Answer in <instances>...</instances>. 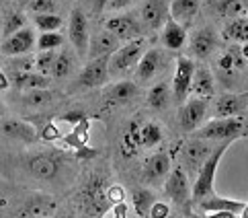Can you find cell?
Here are the masks:
<instances>
[{
	"mask_svg": "<svg viewBox=\"0 0 248 218\" xmlns=\"http://www.w3.org/2000/svg\"><path fill=\"white\" fill-rule=\"evenodd\" d=\"M232 142H234V138L221 140V144L214 146V151H211V154L207 156V161L203 163V167L197 173V177L193 179V187H191V200H193V204H199L201 200H205L211 194H216V191H214L216 171H217L221 159H224V154H226V151L230 148V144H232Z\"/></svg>",
	"mask_w": 248,
	"mask_h": 218,
	"instance_id": "1",
	"label": "cell"
},
{
	"mask_svg": "<svg viewBox=\"0 0 248 218\" xmlns=\"http://www.w3.org/2000/svg\"><path fill=\"white\" fill-rule=\"evenodd\" d=\"M111 200L107 196V179L103 175H93L80 191V208L86 216H105L109 212Z\"/></svg>",
	"mask_w": 248,
	"mask_h": 218,
	"instance_id": "2",
	"label": "cell"
},
{
	"mask_svg": "<svg viewBox=\"0 0 248 218\" xmlns=\"http://www.w3.org/2000/svg\"><path fill=\"white\" fill-rule=\"evenodd\" d=\"M246 130V121L242 116H234V117H216L207 121L201 130L197 128L195 132H191V136L195 138H203V140H228V138H240L244 136Z\"/></svg>",
	"mask_w": 248,
	"mask_h": 218,
	"instance_id": "3",
	"label": "cell"
},
{
	"mask_svg": "<svg viewBox=\"0 0 248 218\" xmlns=\"http://www.w3.org/2000/svg\"><path fill=\"white\" fill-rule=\"evenodd\" d=\"M211 151H214V146L209 144V140L195 138V136H191V140L183 144L181 165H183V169L187 171L189 177H197V173L201 171L203 163L207 161V156L211 154Z\"/></svg>",
	"mask_w": 248,
	"mask_h": 218,
	"instance_id": "4",
	"label": "cell"
},
{
	"mask_svg": "<svg viewBox=\"0 0 248 218\" xmlns=\"http://www.w3.org/2000/svg\"><path fill=\"white\" fill-rule=\"evenodd\" d=\"M144 51H146V39L144 37L125 41L123 46H119V50H115L111 54V58H109L111 72L121 74V72L129 70V68L138 66L141 56H144Z\"/></svg>",
	"mask_w": 248,
	"mask_h": 218,
	"instance_id": "5",
	"label": "cell"
},
{
	"mask_svg": "<svg viewBox=\"0 0 248 218\" xmlns=\"http://www.w3.org/2000/svg\"><path fill=\"white\" fill-rule=\"evenodd\" d=\"M164 194L174 202V206L179 208H189L191 206V183L187 171L183 169V165H176L174 169H170L168 177L164 179Z\"/></svg>",
	"mask_w": 248,
	"mask_h": 218,
	"instance_id": "6",
	"label": "cell"
},
{
	"mask_svg": "<svg viewBox=\"0 0 248 218\" xmlns=\"http://www.w3.org/2000/svg\"><path fill=\"white\" fill-rule=\"evenodd\" d=\"M68 37L76 54L80 58L88 56V46H91V31H88V19L82 13V8H72L68 21Z\"/></svg>",
	"mask_w": 248,
	"mask_h": 218,
	"instance_id": "7",
	"label": "cell"
},
{
	"mask_svg": "<svg viewBox=\"0 0 248 218\" xmlns=\"http://www.w3.org/2000/svg\"><path fill=\"white\" fill-rule=\"evenodd\" d=\"M205 116H207V99H201V97L187 99L179 111V126L183 132L191 134L203 124Z\"/></svg>",
	"mask_w": 248,
	"mask_h": 218,
	"instance_id": "8",
	"label": "cell"
},
{
	"mask_svg": "<svg viewBox=\"0 0 248 218\" xmlns=\"http://www.w3.org/2000/svg\"><path fill=\"white\" fill-rule=\"evenodd\" d=\"M193 72L195 64L191 62V58L181 56L176 60V70L172 78V97L174 103H185L191 93V83H193Z\"/></svg>",
	"mask_w": 248,
	"mask_h": 218,
	"instance_id": "9",
	"label": "cell"
},
{
	"mask_svg": "<svg viewBox=\"0 0 248 218\" xmlns=\"http://www.w3.org/2000/svg\"><path fill=\"white\" fill-rule=\"evenodd\" d=\"M60 167H62V159L54 152H39L27 161L29 173L33 177L43 179V181L56 179L58 173H60Z\"/></svg>",
	"mask_w": 248,
	"mask_h": 218,
	"instance_id": "10",
	"label": "cell"
},
{
	"mask_svg": "<svg viewBox=\"0 0 248 218\" xmlns=\"http://www.w3.org/2000/svg\"><path fill=\"white\" fill-rule=\"evenodd\" d=\"M109 58L111 56H99L88 60V64L82 68L80 78L78 83L80 86H86V89H96V86H103L109 78Z\"/></svg>",
	"mask_w": 248,
	"mask_h": 218,
	"instance_id": "11",
	"label": "cell"
},
{
	"mask_svg": "<svg viewBox=\"0 0 248 218\" xmlns=\"http://www.w3.org/2000/svg\"><path fill=\"white\" fill-rule=\"evenodd\" d=\"M248 111V91L246 93H221L216 99L214 117H234Z\"/></svg>",
	"mask_w": 248,
	"mask_h": 218,
	"instance_id": "12",
	"label": "cell"
},
{
	"mask_svg": "<svg viewBox=\"0 0 248 218\" xmlns=\"http://www.w3.org/2000/svg\"><path fill=\"white\" fill-rule=\"evenodd\" d=\"M37 46V39H35V31L29 27H23L19 29L13 35H8L6 39H2L0 43V51L4 56H23V54H29V51Z\"/></svg>",
	"mask_w": 248,
	"mask_h": 218,
	"instance_id": "13",
	"label": "cell"
},
{
	"mask_svg": "<svg viewBox=\"0 0 248 218\" xmlns=\"http://www.w3.org/2000/svg\"><path fill=\"white\" fill-rule=\"evenodd\" d=\"M105 29H109L111 33L119 37L121 43L131 41L141 37V21L136 15H119V17H111L105 25Z\"/></svg>",
	"mask_w": 248,
	"mask_h": 218,
	"instance_id": "14",
	"label": "cell"
},
{
	"mask_svg": "<svg viewBox=\"0 0 248 218\" xmlns=\"http://www.w3.org/2000/svg\"><path fill=\"white\" fill-rule=\"evenodd\" d=\"M168 17H170V11L166 6V0H146L144 6H141L140 21L144 27L158 31L160 27H164Z\"/></svg>",
	"mask_w": 248,
	"mask_h": 218,
	"instance_id": "15",
	"label": "cell"
},
{
	"mask_svg": "<svg viewBox=\"0 0 248 218\" xmlns=\"http://www.w3.org/2000/svg\"><path fill=\"white\" fill-rule=\"evenodd\" d=\"M162 66H164L162 51L156 50V48H150V50L144 51V56H141V60H140L138 66H136V78H138L141 84L150 83L158 72L162 70Z\"/></svg>",
	"mask_w": 248,
	"mask_h": 218,
	"instance_id": "16",
	"label": "cell"
},
{
	"mask_svg": "<svg viewBox=\"0 0 248 218\" xmlns=\"http://www.w3.org/2000/svg\"><path fill=\"white\" fill-rule=\"evenodd\" d=\"M170 169L172 167H170V156H168V152H164V151L156 152L152 156H148L144 163V181L158 185V183H162L168 177Z\"/></svg>",
	"mask_w": 248,
	"mask_h": 218,
	"instance_id": "17",
	"label": "cell"
},
{
	"mask_svg": "<svg viewBox=\"0 0 248 218\" xmlns=\"http://www.w3.org/2000/svg\"><path fill=\"white\" fill-rule=\"evenodd\" d=\"M56 212V200L47 194H35L27 202L19 208V216H29V218H43L51 216Z\"/></svg>",
	"mask_w": 248,
	"mask_h": 218,
	"instance_id": "18",
	"label": "cell"
},
{
	"mask_svg": "<svg viewBox=\"0 0 248 218\" xmlns=\"http://www.w3.org/2000/svg\"><path fill=\"white\" fill-rule=\"evenodd\" d=\"M0 134L21 142H33L37 138V132H35V128L31 124L15 117H0Z\"/></svg>",
	"mask_w": 248,
	"mask_h": 218,
	"instance_id": "19",
	"label": "cell"
},
{
	"mask_svg": "<svg viewBox=\"0 0 248 218\" xmlns=\"http://www.w3.org/2000/svg\"><path fill=\"white\" fill-rule=\"evenodd\" d=\"M217 43H219L217 33L211 29V27H203V29H199L193 35L191 48H193V54L197 56L199 60H207L217 50Z\"/></svg>",
	"mask_w": 248,
	"mask_h": 218,
	"instance_id": "20",
	"label": "cell"
},
{
	"mask_svg": "<svg viewBox=\"0 0 248 218\" xmlns=\"http://www.w3.org/2000/svg\"><path fill=\"white\" fill-rule=\"evenodd\" d=\"M121 41L119 37L111 33L109 29H105L101 33H96V35L91 39V46H88V58H99V56H111L115 50H119Z\"/></svg>",
	"mask_w": 248,
	"mask_h": 218,
	"instance_id": "21",
	"label": "cell"
},
{
	"mask_svg": "<svg viewBox=\"0 0 248 218\" xmlns=\"http://www.w3.org/2000/svg\"><path fill=\"white\" fill-rule=\"evenodd\" d=\"M216 91V83H214V74L207 66H197L193 72V83H191V93L195 97L201 99H211Z\"/></svg>",
	"mask_w": 248,
	"mask_h": 218,
	"instance_id": "22",
	"label": "cell"
},
{
	"mask_svg": "<svg viewBox=\"0 0 248 218\" xmlns=\"http://www.w3.org/2000/svg\"><path fill=\"white\" fill-rule=\"evenodd\" d=\"M11 78V84L19 91H31V89H49V78L47 74H41V72H11L8 74Z\"/></svg>",
	"mask_w": 248,
	"mask_h": 218,
	"instance_id": "23",
	"label": "cell"
},
{
	"mask_svg": "<svg viewBox=\"0 0 248 218\" xmlns=\"http://www.w3.org/2000/svg\"><path fill=\"white\" fill-rule=\"evenodd\" d=\"M203 212H219V210H226V212H234L236 216L244 210L246 202H238V200H230L224 196H217V194H211L209 198L201 200L197 204Z\"/></svg>",
	"mask_w": 248,
	"mask_h": 218,
	"instance_id": "24",
	"label": "cell"
},
{
	"mask_svg": "<svg viewBox=\"0 0 248 218\" xmlns=\"http://www.w3.org/2000/svg\"><path fill=\"white\" fill-rule=\"evenodd\" d=\"M185 43H187V31H185V25L176 23L172 17H168L164 27H162V46L168 50H181Z\"/></svg>",
	"mask_w": 248,
	"mask_h": 218,
	"instance_id": "25",
	"label": "cell"
},
{
	"mask_svg": "<svg viewBox=\"0 0 248 218\" xmlns=\"http://www.w3.org/2000/svg\"><path fill=\"white\" fill-rule=\"evenodd\" d=\"M136 97H140V84L134 81L115 83L107 93V99H109V103H113V105H125V103L134 101Z\"/></svg>",
	"mask_w": 248,
	"mask_h": 218,
	"instance_id": "26",
	"label": "cell"
},
{
	"mask_svg": "<svg viewBox=\"0 0 248 218\" xmlns=\"http://www.w3.org/2000/svg\"><path fill=\"white\" fill-rule=\"evenodd\" d=\"M140 148H141V126H140V121L131 119L125 128V134H123L121 152L127 159H134V156H138Z\"/></svg>",
	"mask_w": 248,
	"mask_h": 218,
	"instance_id": "27",
	"label": "cell"
},
{
	"mask_svg": "<svg viewBox=\"0 0 248 218\" xmlns=\"http://www.w3.org/2000/svg\"><path fill=\"white\" fill-rule=\"evenodd\" d=\"M197 13H199V0H172L170 4V17L181 25H189Z\"/></svg>",
	"mask_w": 248,
	"mask_h": 218,
	"instance_id": "28",
	"label": "cell"
},
{
	"mask_svg": "<svg viewBox=\"0 0 248 218\" xmlns=\"http://www.w3.org/2000/svg\"><path fill=\"white\" fill-rule=\"evenodd\" d=\"M172 101H174V97H172V86L168 84V83H158L148 93V105L152 107V109H156V111L166 109Z\"/></svg>",
	"mask_w": 248,
	"mask_h": 218,
	"instance_id": "29",
	"label": "cell"
},
{
	"mask_svg": "<svg viewBox=\"0 0 248 218\" xmlns=\"http://www.w3.org/2000/svg\"><path fill=\"white\" fill-rule=\"evenodd\" d=\"M224 39L234 43H248V19L234 17L224 25Z\"/></svg>",
	"mask_w": 248,
	"mask_h": 218,
	"instance_id": "30",
	"label": "cell"
},
{
	"mask_svg": "<svg viewBox=\"0 0 248 218\" xmlns=\"http://www.w3.org/2000/svg\"><path fill=\"white\" fill-rule=\"evenodd\" d=\"M131 200H134L136 214L140 218H146V216H150V208L156 202V196L146 187H138V189H134V194H131Z\"/></svg>",
	"mask_w": 248,
	"mask_h": 218,
	"instance_id": "31",
	"label": "cell"
},
{
	"mask_svg": "<svg viewBox=\"0 0 248 218\" xmlns=\"http://www.w3.org/2000/svg\"><path fill=\"white\" fill-rule=\"evenodd\" d=\"M216 68H217V74H219L221 84L226 83V86H232V83L236 81L238 72H240V70H236L234 60H232V54H230V51H226V54H221V56L217 58Z\"/></svg>",
	"mask_w": 248,
	"mask_h": 218,
	"instance_id": "32",
	"label": "cell"
},
{
	"mask_svg": "<svg viewBox=\"0 0 248 218\" xmlns=\"http://www.w3.org/2000/svg\"><path fill=\"white\" fill-rule=\"evenodd\" d=\"M72 54L70 51H60L56 62H54V68H51V76L56 78V81H64V78L70 76L72 72Z\"/></svg>",
	"mask_w": 248,
	"mask_h": 218,
	"instance_id": "33",
	"label": "cell"
},
{
	"mask_svg": "<svg viewBox=\"0 0 248 218\" xmlns=\"http://www.w3.org/2000/svg\"><path fill=\"white\" fill-rule=\"evenodd\" d=\"M162 142V126L156 121H148L141 126V146L152 148Z\"/></svg>",
	"mask_w": 248,
	"mask_h": 218,
	"instance_id": "34",
	"label": "cell"
},
{
	"mask_svg": "<svg viewBox=\"0 0 248 218\" xmlns=\"http://www.w3.org/2000/svg\"><path fill=\"white\" fill-rule=\"evenodd\" d=\"M51 97H54V95H51L49 89H31V91H25L23 103L29 107H43L51 101Z\"/></svg>",
	"mask_w": 248,
	"mask_h": 218,
	"instance_id": "35",
	"label": "cell"
},
{
	"mask_svg": "<svg viewBox=\"0 0 248 218\" xmlns=\"http://www.w3.org/2000/svg\"><path fill=\"white\" fill-rule=\"evenodd\" d=\"M216 11L226 19H234V17H240L244 13V2L242 0H217Z\"/></svg>",
	"mask_w": 248,
	"mask_h": 218,
	"instance_id": "36",
	"label": "cell"
},
{
	"mask_svg": "<svg viewBox=\"0 0 248 218\" xmlns=\"http://www.w3.org/2000/svg\"><path fill=\"white\" fill-rule=\"evenodd\" d=\"M56 58H58L56 50H39V56L35 58V70L41 74H51Z\"/></svg>",
	"mask_w": 248,
	"mask_h": 218,
	"instance_id": "37",
	"label": "cell"
},
{
	"mask_svg": "<svg viewBox=\"0 0 248 218\" xmlns=\"http://www.w3.org/2000/svg\"><path fill=\"white\" fill-rule=\"evenodd\" d=\"M88 117L86 119H82L80 124H76L74 126V132L70 134V136H66V142L70 144V146H76V148H84L86 146V142H88Z\"/></svg>",
	"mask_w": 248,
	"mask_h": 218,
	"instance_id": "38",
	"label": "cell"
},
{
	"mask_svg": "<svg viewBox=\"0 0 248 218\" xmlns=\"http://www.w3.org/2000/svg\"><path fill=\"white\" fill-rule=\"evenodd\" d=\"M23 27H27V19L23 17V13H11L2 25V39H6L8 35H13Z\"/></svg>",
	"mask_w": 248,
	"mask_h": 218,
	"instance_id": "39",
	"label": "cell"
},
{
	"mask_svg": "<svg viewBox=\"0 0 248 218\" xmlns=\"http://www.w3.org/2000/svg\"><path fill=\"white\" fill-rule=\"evenodd\" d=\"M62 17L56 13H47V15H35V25L39 31H58L62 27Z\"/></svg>",
	"mask_w": 248,
	"mask_h": 218,
	"instance_id": "40",
	"label": "cell"
},
{
	"mask_svg": "<svg viewBox=\"0 0 248 218\" xmlns=\"http://www.w3.org/2000/svg\"><path fill=\"white\" fill-rule=\"evenodd\" d=\"M64 43V37L56 31H43L39 39H37V48L39 50H58Z\"/></svg>",
	"mask_w": 248,
	"mask_h": 218,
	"instance_id": "41",
	"label": "cell"
},
{
	"mask_svg": "<svg viewBox=\"0 0 248 218\" xmlns=\"http://www.w3.org/2000/svg\"><path fill=\"white\" fill-rule=\"evenodd\" d=\"M27 70H35V58H29V54L13 56V60L8 62V72H27Z\"/></svg>",
	"mask_w": 248,
	"mask_h": 218,
	"instance_id": "42",
	"label": "cell"
},
{
	"mask_svg": "<svg viewBox=\"0 0 248 218\" xmlns=\"http://www.w3.org/2000/svg\"><path fill=\"white\" fill-rule=\"evenodd\" d=\"M33 15H47V13H58V2L56 0H31L27 4Z\"/></svg>",
	"mask_w": 248,
	"mask_h": 218,
	"instance_id": "43",
	"label": "cell"
},
{
	"mask_svg": "<svg viewBox=\"0 0 248 218\" xmlns=\"http://www.w3.org/2000/svg\"><path fill=\"white\" fill-rule=\"evenodd\" d=\"M39 138L41 140H46V142H54V140H60L62 134H60V130H58V126L54 124V121H47V124L41 128Z\"/></svg>",
	"mask_w": 248,
	"mask_h": 218,
	"instance_id": "44",
	"label": "cell"
},
{
	"mask_svg": "<svg viewBox=\"0 0 248 218\" xmlns=\"http://www.w3.org/2000/svg\"><path fill=\"white\" fill-rule=\"evenodd\" d=\"M88 116L84 111H66V113H62V116H58L56 117V121H66V124H70V126H76V124H80L82 119H86Z\"/></svg>",
	"mask_w": 248,
	"mask_h": 218,
	"instance_id": "45",
	"label": "cell"
},
{
	"mask_svg": "<svg viewBox=\"0 0 248 218\" xmlns=\"http://www.w3.org/2000/svg\"><path fill=\"white\" fill-rule=\"evenodd\" d=\"M166 216H170V208H168V204L154 202L152 208H150V218H166Z\"/></svg>",
	"mask_w": 248,
	"mask_h": 218,
	"instance_id": "46",
	"label": "cell"
},
{
	"mask_svg": "<svg viewBox=\"0 0 248 218\" xmlns=\"http://www.w3.org/2000/svg\"><path fill=\"white\" fill-rule=\"evenodd\" d=\"M107 196L111 200V204H115V202H121L123 196H125V191H123L121 185H109L107 187Z\"/></svg>",
	"mask_w": 248,
	"mask_h": 218,
	"instance_id": "47",
	"label": "cell"
},
{
	"mask_svg": "<svg viewBox=\"0 0 248 218\" xmlns=\"http://www.w3.org/2000/svg\"><path fill=\"white\" fill-rule=\"evenodd\" d=\"M127 204L125 202H123V200H121V202H115L113 204V216L115 218H125L127 216Z\"/></svg>",
	"mask_w": 248,
	"mask_h": 218,
	"instance_id": "48",
	"label": "cell"
},
{
	"mask_svg": "<svg viewBox=\"0 0 248 218\" xmlns=\"http://www.w3.org/2000/svg\"><path fill=\"white\" fill-rule=\"evenodd\" d=\"M111 0H93V11L96 15H101L103 11H107V6H109Z\"/></svg>",
	"mask_w": 248,
	"mask_h": 218,
	"instance_id": "49",
	"label": "cell"
},
{
	"mask_svg": "<svg viewBox=\"0 0 248 218\" xmlns=\"http://www.w3.org/2000/svg\"><path fill=\"white\" fill-rule=\"evenodd\" d=\"M131 2H134V0H111L107 8H109V11H119V8H125Z\"/></svg>",
	"mask_w": 248,
	"mask_h": 218,
	"instance_id": "50",
	"label": "cell"
},
{
	"mask_svg": "<svg viewBox=\"0 0 248 218\" xmlns=\"http://www.w3.org/2000/svg\"><path fill=\"white\" fill-rule=\"evenodd\" d=\"M8 86H11V78L4 70H0V91H6Z\"/></svg>",
	"mask_w": 248,
	"mask_h": 218,
	"instance_id": "51",
	"label": "cell"
},
{
	"mask_svg": "<svg viewBox=\"0 0 248 218\" xmlns=\"http://www.w3.org/2000/svg\"><path fill=\"white\" fill-rule=\"evenodd\" d=\"M234 216H236L234 212H226V210H219L214 214V218H234Z\"/></svg>",
	"mask_w": 248,
	"mask_h": 218,
	"instance_id": "52",
	"label": "cell"
},
{
	"mask_svg": "<svg viewBox=\"0 0 248 218\" xmlns=\"http://www.w3.org/2000/svg\"><path fill=\"white\" fill-rule=\"evenodd\" d=\"M240 216H244V218H248V202H246V206H244V210L240 212Z\"/></svg>",
	"mask_w": 248,
	"mask_h": 218,
	"instance_id": "53",
	"label": "cell"
},
{
	"mask_svg": "<svg viewBox=\"0 0 248 218\" xmlns=\"http://www.w3.org/2000/svg\"><path fill=\"white\" fill-rule=\"evenodd\" d=\"M4 113H6V111H4V105L0 103V117H4Z\"/></svg>",
	"mask_w": 248,
	"mask_h": 218,
	"instance_id": "54",
	"label": "cell"
},
{
	"mask_svg": "<svg viewBox=\"0 0 248 218\" xmlns=\"http://www.w3.org/2000/svg\"><path fill=\"white\" fill-rule=\"evenodd\" d=\"M21 2H23V4H29V2H31V0H21Z\"/></svg>",
	"mask_w": 248,
	"mask_h": 218,
	"instance_id": "55",
	"label": "cell"
}]
</instances>
